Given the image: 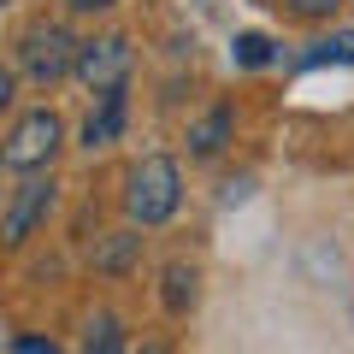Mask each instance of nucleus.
<instances>
[{
  "label": "nucleus",
  "mask_w": 354,
  "mask_h": 354,
  "mask_svg": "<svg viewBox=\"0 0 354 354\" xmlns=\"http://www.w3.org/2000/svg\"><path fill=\"white\" fill-rule=\"evenodd\" d=\"M177 201H183V171H177V160H165V153H148V160L124 177V213L136 218V225H165V218L177 213Z\"/></svg>",
  "instance_id": "nucleus-1"
},
{
  "label": "nucleus",
  "mask_w": 354,
  "mask_h": 354,
  "mask_svg": "<svg viewBox=\"0 0 354 354\" xmlns=\"http://www.w3.org/2000/svg\"><path fill=\"white\" fill-rule=\"evenodd\" d=\"M77 48H83V41H77L65 24L41 18V24H30L24 36H18V71H24L36 88H53L59 77L77 71Z\"/></svg>",
  "instance_id": "nucleus-2"
},
{
  "label": "nucleus",
  "mask_w": 354,
  "mask_h": 354,
  "mask_svg": "<svg viewBox=\"0 0 354 354\" xmlns=\"http://www.w3.org/2000/svg\"><path fill=\"white\" fill-rule=\"evenodd\" d=\"M59 142H65L59 113H53V106H36V113H24L6 136H0V165L30 177V171H41V165L59 153Z\"/></svg>",
  "instance_id": "nucleus-3"
},
{
  "label": "nucleus",
  "mask_w": 354,
  "mask_h": 354,
  "mask_svg": "<svg viewBox=\"0 0 354 354\" xmlns=\"http://www.w3.org/2000/svg\"><path fill=\"white\" fill-rule=\"evenodd\" d=\"M77 83L83 88H95V95H106V88H124V77H130V41L124 36H95V41H83L77 48Z\"/></svg>",
  "instance_id": "nucleus-4"
},
{
  "label": "nucleus",
  "mask_w": 354,
  "mask_h": 354,
  "mask_svg": "<svg viewBox=\"0 0 354 354\" xmlns=\"http://www.w3.org/2000/svg\"><path fill=\"white\" fill-rule=\"evenodd\" d=\"M48 213H53V177L30 171L24 183L12 189V207H6V218H0V242H6V248H18V242H24Z\"/></svg>",
  "instance_id": "nucleus-5"
},
{
  "label": "nucleus",
  "mask_w": 354,
  "mask_h": 354,
  "mask_svg": "<svg viewBox=\"0 0 354 354\" xmlns=\"http://www.w3.org/2000/svg\"><path fill=\"white\" fill-rule=\"evenodd\" d=\"M118 136H124V88H106L101 106L83 118V148H106Z\"/></svg>",
  "instance_id": "nucleus-6"
},
{
  "label": "nucleus",
  "mask_w": 354,
  "mask_h": 354,
  "mask_svg": "<svg viewBox=\"0 0 354 354\" xmlns=\"http://www.w3.org/2000/svg\"><path fill=\"white\" fill-rule=\"evenodd\" d=\"M142 254V236L136 230H113V236H101L95 248H88V260H95V272H106V278H118V272H130Z\"/></svg>",
  "instance_id": "nucleus-7"
},
{
  "label": "nucleus",
  "mask_w": 354,
  "mask_h": 354,
  "mask_svg": "<svg viewBox=\"0 0 354 354\" xmlns=\"http://www.w3.org/2000/svg\"><path fill=\"white\" fill-rule=\"evenodd\" d=\"M195 283H201V272H195L189 260H171V266H165V290H160L165 313H189V307H195V295H201Z\"/></svg>",
  "instance_id": "nucleus-8"
},
{
  "label": "nucleus",
  "mask_w": 354,
  "mask_h": 354,
  "mask_svg": "<svg viewBox=\"0 0 354 354\" xmlns=\"http://www.w3.org/2000/svg\"><path fill=\"white\" fill-rule=\"evenodd\" d=\"M230 142V106H213L207 118H195V130H189V148L201 153V160H213L218 148Z\"/></svg>",
  "instance_id": "nucleus-9"
},
{
  "label": "nucleus",
  "mask_w": 354,
  "mask_h": 354,
  "mask_svg": "<svg viewBox=\"0 0 354 354\" xmlns=\"http://www.w3.org/2000/svg\"><path fill=\"white\" fill-rule=\"evenodd\" d=\"M83 354H124V325H118V313H95L88 319Z\"/></svg>",
  "instance_id": "nucleus-10"
},
{
  "label": "nucleus",
  "mask_w": 354,
  "mask_h": 354,
  "mask_svg": "<svg viewBox=\"0 0 354 354\" xmlns=\"http://www.w3.org/2000/svg\"><path fill=\"white\" fill-rule=\"evenodd\" d=\"M301 65H354V30H342V36H325V41H313V48L301 53Z\"/></svg>",
  "instance_id": "nucleus-11"
},
{
  "label": "nucleus",
  "mask_w": 354,
  "mask_h": 354,
  "mask_svg": "<svg viewBox=\"0 0 354 354\" xmlns=\"http://www.w3.org/2000/svg\"><path fill=\"white\" fill-rule=\"evenodd\" d=\"M266 59H272L266 36H236V65H266Z\"/></svg>",
  "instance_id": "nucleus-12"
},
{
  "label": "nucleus",
  "mask_w": 354,
  "mask_h": 354,
  "mask_svg": "<svg viewBox=\"0 0 354 354\" xmlns=\"http://www.w3.org/2000/svg\"><path fill=\"white\" fill-rule=\"evenodd\" d=\"M342 0H290V12H301V18H330Z\"/></svg>",
  "instance_id": "nucleus-13"
},
{
  "label": "nucleus",
  "mask_w": 354,
  "mask_h": 354,
  "mask_svg": "<svg viewBox=\"0 0 354 354\" xmlns=\"http://www.w3.org/2000/svg\"><path fill=\"white\" fill-rule=\"evenodd\" d=\"M12 88H18V77H12V71H0V113L12 106Z\"/></svg>",
  "instance_id": "nucleus-14"
},
{
  "label": "nucleus",
  "mask_w": 354,
  "mask_h": 354,
  "mask_svg": "<svg viewBox=\"0 0 354 354\" xmlns=\"http://www.w3.org/2000/svg\"><path fill=\"white\" fill-rule=\"evenodd\" d=\"M18 354H59V348H53V342H36V337H24V342H18Z\"/></svg>",
  "instance_id": "nucleus-15"
},
{
  "label": "nucleus",
  "mask_w": 354,
  "mask_h": 354,
  "mask_svg": "<svg viewBox=\"0 0 354 354\" xmlns=\"http://www.w3.org/2000/svg\"><path fill=\"white\" fill-rule=\"evenodd\" d=\"M106 6H118V0H71V12H106Z\"/></svg>",
  "instance_id": "nucleus-16"
},
{
  "label": "nucleus",
  "mask_w": 354,
  "mask_h": 354,
  "mask_svg": "<svg viewBox=\"0 0 354 354\" xmlns=\"http://www.w3.org/2000/svg\"><path fill=\"white\" fill-rule=\"evenodd\" d=\"M142 354H171V348H160V342H142Z\"/></svg>",
  "instance_id": "nucleus-17"
},
{
  "label": "nucleus",
  "mask_w": 354,
  "mask_h": 354,
  "mask_svg": "<svg viewBox=\"0 0 354 354\" xmlns=\"http://www.w3.org/2000/svg\"><path fill=\"white\" fill-rule=\"evenodd\" d=\"M0 6H6V0H0Z\"/></svg>",
  "instance_id": "nucleus-18"
}]
</instances>
